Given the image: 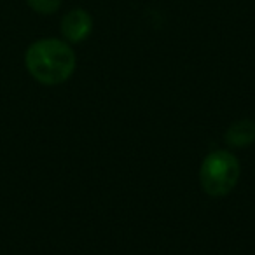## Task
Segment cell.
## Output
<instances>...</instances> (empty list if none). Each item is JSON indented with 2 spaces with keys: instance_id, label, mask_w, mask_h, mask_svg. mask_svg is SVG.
Here are the masks:
<instances>
[{
  "instance_id": "1",
  "label": "cell",
  "mask_w": 255,
  "mask_h": 255,
  "mask_svg": "<svg viewBox=\"0 0 255 255\" xmlns=\"http://www.w3.org/2000/svg\"><path fill=\"white\" fill-rule=\"evenodd\" d=\"M25 65L37 82L56 86L72 77L77 58L70 44L65 40L40 39L28 46L25 53Z\"/></svg>"
},
{
  "instance_id": "2",
  "label": "cell",
  "mask_w": 255,
  "mask_h": 255,
  "mask_svg": "<svg viewBox=\"0 0 255 255\" xmlns=\"http://www.w3.org/2000/svg\"><path fill=\"white\" fill-rule=\"evenodd\" d=\"M241 166L238 157L229 150H213L203 159L199 182L203 191L212 198L227 196L240 180Z\"/></svg>"
},
{
  "instance_id": "3",
  "label": "cell",
  "mask_w": 255,
  "mask_h": 255,
  "mask_svg": "<svg viewBox=\"0 0 255 255\" xmlns=\"http://www.w3.org/2000/svg\"><path fill=\"white\" fill-rule=\"evenodd\" d=\"M60 30L67 42H84L93 32V18L84 9H72L61 18Z\"/></svg>"
},
{
  "instance_id": "4",
  "label": "cell",
  "mask_w": 255,
  "mask_h": 255,
  "mask_svg": "<svg viewBox=\"0 0 255 255\" xmlns=\"http://www.w3.org/2000/svg\"><path fill=\"white\" fill-rule=\"evenodd\" d=\"M224 140L231 147H238V149L250 147L255 142V123L252 119L236 121L226 131Z\"/></svg>"
},
{
  "instance_id": "5",
  "label": "cell",
  "mask_w": 255,
  "mask_h": 255,
  "mask_svg": "<svg viewBox=\"0 0 255 255\" xmlns=\"http://www.w3.org/2000/svg\"><path fill=\"white\" fill-rule=\"evenodd\" d=\"M26 4L32 11L42 16H51L60 11L61 0H26Z\"/></svg>"
}]
</instances>
